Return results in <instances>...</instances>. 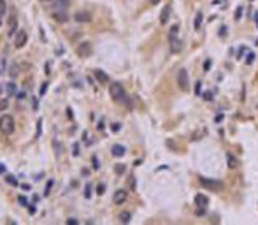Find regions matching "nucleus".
Returning <instances> with one entry per match:
<instances>
[{"label":"nucleus","mask_w":258,"mask_h":225,"mask_svg":"<svg viewBox=\"0 0 258 225\" xmlns=\"http://www.w3.org/2000/svg\"><path fill=\"white\" fill-rule=\"evenodd\" d=\"M109 93H111V97L114 102H118V104H123L125 102L126 105H132V102H128V97H126L125 90H123V86L119 83H112L109 86Z\"/></svg>","instance_id":"f257e3e1"},{"label":"nucleus","mask_w":258,"mask_h":225,"mask_svg":"<svg viewBox=\"0 0 258 225\" xmlns=\"http://www.w3.org/2000/svg\"><path fill=\"white\" fill-rule=\"evenodd\" d=\"M198 181H200V185H202L204 188L213 190V192L223 190V181H220V179H211V178H204V176H200Z\"/></svg>","instance_id":"f03ea898"},{"label":"nucleus","mask_w":258,"mask_h":225,"mask_svg":"<svg viewBox=\"0 0 258 225\" xmlns=\"http://www.w3.org/2000/svg\"><path fill=\"white\" fill-rule=\"evenodd\" d=\"M0 130L4 134H11L14 130V120L11 114H2L0 116Z\"/></svg>","instance_id":"7ed1b4c3"},{"label":"nucleus","mask_w":258,"mask_h":225,"mask_svg":"<svg viewBox=\"0 0 258 225\" xmlns=\"http://www.w3.org/2000/svg\"><path fill=\"white\" fill-rule=\"evenodd\" d=\"M177 86H179V90H183V91H186L190 88V77H188L186 69H181L177 72Z\"/></svg>","instance_id":"20e7f679"},{"label":"nucleus","mask_w":258,"mask_h":225,"mask_svg":"<svg viewBox=\"0 0 258 225\" xmlns=\"http://www.w3.org/2000/svg\"><path fill=\"white\" fill-rule=\"evenodd\" d=\"M169 39H170V51L172 53H181L183 49V41L177 37V35H169Z\"/></svg>","instance_id":"39448f33"},{"label":"nucleus","mask_w":258,"mask_h":225,"mask_svg":"<svg viewBox=\"0 0 258 225\" xmlns=\"http://www.w3.org/2000/svg\"><path fill=\"white\" fill-rule=\"evenodd\" d=\"M51 16H53V20L58 21V23H65V21H69V13H67V9H55Z\"/></svg>","instance_id":"423d86ee"},{"label":"nucleus","mask_w":258,"mask_h":225,"mask_svg":"<svg viewBox=\"0 0 258 225\" xmlns=\"http://www.w3.org/2000/svg\"><path fill=\"white\" fill-rule=\"evenodd\" d=\"M27 41H28V34L25 32V30H20V32L16 34V37H14V46L20 49V48H23V46L27 44Z\"/></svg>","instance_id":"0eeeda50"},{"label":"nucleus","mask_w":258,"mask_h":225,"mask_svg":"<svg viewBox=\"0 0 258 225\" xmlns=\"http://www.w3.org/2000/svg\"><path fill=\"white\" fill-rule=\"evenodd\" d=\"M170 13H172V7H170V4L163 6V9H162V13H160V23H162V25L169 23V20H170Z\"/></svg>","instance_id":"6e6552de"},{"label":"nucleus","mask_w":258,"mask_h":225,"mask_svg":"<svg viewBox=\"0 0 258 225\" xmlns=\"http://www.w3.org/2000/svg\"><path fill=\"white\" fill-rule=\"evenodd\" d=\"M77 55L90 56L91 55V44L90 42H81V46H77Z\"/></svg>","instance_id":"1a4fd4ad"},{"label":"nucleus","mask_w":258,"mask_h":225,"mask_svg":"<svg viewBox=\"0 0 258 225\" xmlns=\"http://www.w3.org/2000/svg\"><path fill=\"white\" fill-rule=\"evenodd\" d=\"M126 197H128L126 190H116V192H114V197H112V201H114V204H123L126 201Z\"/></svg>","instance_id":"9d476101"},{"label":"nucleus","mask_w":258,"mask_h":225,"mask_svg":"<svg viewBox=\"0 0 258 225\" xmlns=\"http://www.w3.org/2000/svg\"><path fill=\"white\" fill-rule=\"evenodd\" d=\"M93 76L97 77V81L100 84H105V83H109V76L105 74L104 70H100V69H95L93 70Z\"/></svg>","instance_id":"9b49d317"},{"label":"nucleus","mask_w":258,"mask_h":225,"mask_svg":"<svg viewBox=\"0 0 258 225\" xmlns=\"http://www.w3.org/2000/svg\"><path fill=\"white\" fill-rule=\"evenodd\" d=\"M76 21H79V23H90L91 21V16H90V13H81V11H79V13L76 14Z\"/></svg>","instance_id":"f8f14e48"},{"label":"nucleus","mask_w":258,"mask_h":225,"mask_svg":"<svg viewBox=\"0 0 258 225\" xmlns=\"http://www.w3.org/2000/svg\"><path fill=\"white\" fill-rule=\"evenodd\" d=\"M112 155H114V157H116V158H119V157H123V155L126 153V149H125V146H121V144H114V146H112Z\"/></svg>","instance_id":"ddd939ff"},{"label":"nucleus","mask_w":258,"mask_h":225,"mask_svg":"<svg viewBox=\"0 0 258 225\" xmlns=\"http://www.w3.org/2000/svg\"><path fill=\"white\" fill-rule=\"evenodd\" d=\"M227 165H228L230 169H235L239 165V160L232 153H227Z\"/></svg>","instance_id":"4468645a"},{"label":"nucleus","mask_w":258,"mask_h":225,"mask_svg":"<svg viewBox=\"0 0 258 225\" xmlns=\"http://www.w3.org/2000/svg\"><path fill=\"white\" fill-rule=\"evenodd\" d=\"M202 23H204V14L198 11V13L195 14V21H193V28L195 30H200V27H202Z\"/></svg>","instance_id":"2eb2a0df"},{"label":"nucleus","mask_w":258,"mask_h":225,"mask_svg":"<svg viewBox=\"0 0 258 225\" xmlns=\"http://www.w3.org/2000/svg\"><path fill=\"white\" fill-rule=\"evenodd\" d=\"M16 30H18V20L13 16V18L9 20V37L16 34Z\"/></svg>","instance_id":"dca6fc26"},{"label":"nucleus","mask_w":258,"mask_h":225,"mask_svg":"<svg viewBox=\"0 0 258 225\" xmlns=\"http://www.w3.org/2000/svg\"><path fill=\"white\" fill-rule=\"evenodd\" d=\"M69 0H53V7L55 9H69Z\"/></svg>","instance_id":"f3484780"},{"label":"nucleus","mask_w":258,"mask_h":225,"mask_svg":"<svg viewBox=\"0 0 258 225\" xmlns=\"http://www.w3.org/2000/svg\"><path fill=\"white\" fill-rule=\"evenodd\" d=\"M195 202H197V206H204V208H205L207 202H209V199H207L205 195H200V194H198V195L195 197Z\"/></svg>","instance_id":"a211bd4d"},{"label":"nucleus","mask_w":258,"mask_h":225,"mask_svg":"<svg viewBox=\"0 0 258 225\" xmlns=\"http://www.w3.org/2000/svg\"><path fill=\"white\" fill-rule=\"evenodd\" d=\"M132 220V213L130 211H123L121 215H119V222H123V223H128Z\"/></svg>","instance_id":"6ab92c4d"},{"label":"nucleus","mask_w":258,"mask_h":225,"mask_svg":"<svg viewBox=\"0 0 258 225\" xmlns=\"http://www.w3.org/2000/svg\"><path fill=\"white\" fill-rule=\"evenodd\" d=\"M5 181L11 185V186H20V183H18V178L16 176H13V174H7L5 176Z\"/></svg>","instance_id":"aec40b11"},{"label":"nucleus","mask_w":258,"mask_h":225,"mask_svg":"<svg viewBox=\"0 0 258 225\" xmlns=\"http://www.w3.org/2000/svg\"><path fill=\"white\" fill-rule=\"evenodd\" d=\"M7 13V2L5 0H0V18H4Z\"/></svg>","instance_id":"412c9836"},{"label":"nucleus","mask_w":258,"mask_h":225,"mask_svg":"<svg viewBox=\"0 0 258 225\" xmlns=\"http://www.w3.org/2000/svg\"><path fill=\"white\" fill-rule=\"evenodd\" d=\"M5 69H7V60L5 58H0V76L5 74Z\"/></svg>","instance_id":"4be33fe9"},{"label":"nucleus","mask_w":258,"mask_h":225,"mask_svg":"<svg viewBox=\"0 0 258 225\" xmlns=\"http://www.w3.org/2000/svg\"><path fill=\"white\" fill-rule=\"evenodd\" d=\"M242 13H244V7L239 6L237 9H235V21H239L241 18H242Z\"/></svg>","instance_id":"5701e85b"},{"label":"nucleus","mask_w":258,"mask_h":225,"mask_svg":"<svg viewBox=\"0 0 258 225\" xmlns=\"http://www.w3.org/2000/svg\"><path fill=\"white\" fill-rule=\"evenodd\" d=\"M91 197V183H86L84 186V199H90Z\"/></svg>","instance_id":"b1692460"},{"label":"nucleus","mask_w":258,"mask_h":225,"mask_svg":"<svg viewBox=\"0 0 258 225\" xmlns=\"http://www.w3.org/2000/svg\"><path fill=\"white\" fill-rule=\"evenodd\" d=\"M53 146H55L56 157H62V144H60V142H58V141H55V142H53Z\"/></svg>","instance_id":"393cba45"},{"label":"nucleus","mask_w":258,"mask_h":225,"mask_svg":"<svg viewBox=\"0 0 258 225\" xmlns=\"http://www.w3.org/2000/svg\"><path fill=\"white\" fill-rule=\"evenodd\" d=\"M7 93H9V95H16V84L14 83L7 84Z\"/></svg>","instance_id":"a878e982"},{"label":"nucleus","mask_w":258,"mask_h":225,"mask_svg":"<svg viewBox=\"0 0 258 225\" xmlns=\"http://www.w3.org/2000/svg\"><path fill=\"white\" fill-rule=\"evenodd\" d=\"M253 62H255V53H251V51H249V53H248V56H246V63H248V65H251Z\"/></svg>","instance_id":"bb28decb"},{"label":"nucleus","mask_w":258,"mask_h":225,"mask_svg":"<svg viewBox=\"0 0 258 225\" xmlns=\"http://www.w3.org/2000/svg\"><path fill=\"white\" fill-rule=\"evenodd\" d=\"M9 74H11V76H18V65H16V63H13V65H11V69H9Z\"/></svg>","instance_id":"cd10ccee"},{"label":"nucleus","mask_w":258,"mask_h":225,"mask_svg":"<svg viewBox=\"0 0 258 225\" xmlns=\"http://www.w3.org/2000/svg\"><path fill=\"white\" fill-rule=\"evenodd\" d=\"M18 202H20L21 206H28V201H27V197H25V195H20V197H18Z\"/></svg>","instance_id":"c85d7f7f"},{"label":"nucleus","mask_w":258,"mask_h":225,"mask_svg":"<svg viewBox=\"0 0 258 225\" xmlns=\"http://www.w3.org/2000/svg\"><path fill=\"white\" fill-rule=\"evenodd\" d=\"M114 171H116V174H123V172H125V165H121V164H119V165L114 167Z\"/></svg>","instance_id":"c756f323"},{"label":"nucleus","mask_w":258,"mask_h":225,"mask_svg":"<svg viewBox=\"0 0 258 225\" xmlns=\"http://www.w3.org/2000/svg\"><path fill=\"white\" fill-rule=\"evenodd\" d=\"M104 192H105V185H104V183H100V185L97 186V194H98V195H102Z\"/></svg>","instance_id":"7c9ffc66"},{"label":"nucleus","mask_w":258,"mask_h":225,"mask_svg":"<svg viewBox=\"0 0 258 225\" xmlns=\"http://www.w3.org/2000/svg\"><path fill=\"white\" fill-rule=\"evenodd\" d=\"M205 215V208L204 206H198V209H197V216H204Z\"/></svg>","instance_id":"2f4dec72"},{"label":"nucleus","mask_w":258,"mask_h":225,"mask_svg":"<svg viewBox=\"0 0 258 225\" xmlns=\"http://www.w3.org/2000/svg\"><path fill=\"white\" fill-rule=\"evenodd\" d=\"M177 32H179V25H174V27L170 28V34L169 35H177Z\"/></svg>","instance_id":"473e14b6"},{"label":"nucleus","mask_w":258,"mask_h":225,"mask_svg":"<svg viewBox=\"0 0 258 225\" xmlns=\"http://www.w3.org/2000/svg\"><path fill=\"white\" fill-rule=\"evenodd\" d=\"M204 100L211 102V100H213V93H211V91H205V93H204Z\"/></svg>","instance_id":"72a5a7b5"},{"label":"nucleus","mask_w":258,"mask_h":225,"mask_svg":"<svg viewBox=\"0 0 258 225\" xmlns=\"http://www.w3.org/2000/svg\"><path fill=\"white\" fill-rule=\"evenodd\" d=\"M91 164H93V167H95V169H98V167H100V162H98V158H97V157H93V158H91Z\"/></svg>","instance_id":"f704fd0d"},{"label":"nucleus","mask_w":258,"mask_h":225,"mask_svg":"<svg viewBox=\"0 0 258 225\" xmlns=\"http://www.w3.org/2000/svg\"><path fill=\"white\" fill-rule=\"evenodd\" d=\"M111 128H112V132H119V130H121V125H119V123H112Z\"/></svg>","instance_id":"c9c22d12"},{"label":"nucleus","mask_w":258,"mask_h":225,"mask_svg":"<svg viewBox=\"0 0 258 225\" xmlns=\"http://www.w3.org/2000/svg\"><path fill=\"white\" fill-rule=\"evenodd\" d=\"M195 86H197V88H195V93H197V95H200V90H202V83L198 81V83H197Z\"/></svg>","instance_id":"e433bc0d"},{"label":"nucleus","mask_w":258,"mask_h":225,"mask_svg":"<svg viewBox=\"0 0 258 225\" xmlns=\"http://www.w3.org/2000/svg\"><path fill=\"white\" fill-rule=\"evenodd\" d=\"M72 149H74V157H77V155H79V144L74 142V148H72Z\"/></svg>","instance_id":"4c0bfd02"},{"label":"nucleus","mask_w":258,"mask_h":225,"mask_svg":"<svg viewBox=\"0 0 258 225\" xmlns=\"http://www.w3.org/2000/svg\"><path fill=\"white\" fill-rule=\"evenodd\" d=\"M55 185V181H48V185H46V195L49 194V190H51V186Z\"/></svg>","instance_id":"58836bf2"},{"label":"nucleus","mask_w":258,"mask_h":225,"mask_svg":"<svg viewBox=\"0 0 258 225\" xmlns=\"http://www.w3.org/2000/svg\"><path fill=\"white\" fill-rule=\"evenodd\" d=\"M209 69H211V60H205V63H204V70L207 72Z\"/></svg>","instance_id":"ea45409f"},{"label":"nucleus","mask_w":258,"mask_h":225,"mask_svg":"<svg viewBox=\"0 0 258 225\" xmlns=\"http://www.w3.org/2000/svg\"><path fill=\"white\" fill-rule=\"evenodd\" d=\"M246 51H248V49H246L244 46H242V48H239V58H242V55H244Z\"/></svg>","instance_id":"a19ab883"},{"label":"nucleus","mask_w":258,"mask_h":225,"mask_svg":"<svg viewBox=\"0 0 258 225\" xmlns=\"http://www.w3.org/2000/svg\"><path fill=\"white\" fill-rule=\"evenodd\" d=\"M225 34H227V27H221L220 28V37H225Z\"/></svg>","instance_id":"79ce46f5"},{"label":"nucleus","mask_w":258,"mask_h":225,"mask_svg":"<svg viewBox=\"0 0 258 225\" xmlns=\"http://www.w3.org/2000/svg\"><path fill=\"white\" fill-rule=\"evenodd\" d=\"M221 120H223V114H218V116H216V120H214V121H216V123H220V121H221Z\"/></svg>","instance_id":"37998d69"},{"label":"nucleus","mask_w":258,"mask_h":225,"mask_svg":"<svg viewBox=\"0 0 258 225\" xmlns=\"http://www.w3.org/2000/svg\"><path fill=\"white\" fill-rule=\"evenodd\" d=\"M4 172H5V165H4V164H0V174H4Z\"/></svg>","instance_id":"c03bdc74"},{"label":"nucleus","mask_w":258,"mask_h":225,"mask_svg":"<svg viewBox=\"0 0 258 225\" xmlns=\"http://www.w3.org/2000/svg\"><path fill=\"white\" fill-rule=\"evenodd\" d=\"M67 222H69V223H79V222H77V220H74V218H69Z\"/></svg>","instance_id":"a18cd8bd"},{"label":"nucleus","mask_w":258,"mask_h":225,"mask_svg":"<svg viewBox=\"0 0 258 225\" xmlns=\"http://www.w3.org/2000/svg\"><path fill=\"white\" fill-rule=\"evenodd\" d=\"M20 186H21L23 190H30V185H20Z\"/></svg>","instance_id":"49530a36"},{"label":"nucleus","mask_w":258,"mask_h":225,"mask_svg":"<svg viewBox=\"0 0 258 225\" xmlns=\"http://www.w3.org/2000/svg\"><path fill=\"white\" fill-rule=\"evenodd\" d=\"M255 21H256V25H258V11H256V14H255Z\"/></svg>","instance_id":"de8ad7c7"},{"label":"nucleus","mask_w":258,"mask_h":225,"mask_svg":"<svg viewBox=\"0 0 258 225\" xmlns=\"http://www.w3.org/2000/svg\"><path fill=\"white\" fill-rule=\"evenodd\" d=\"M158 2H160V0H151V4H158Z\"/></svg>","instance_id":"09e8293b"},{"label":"nucleus","mask_w":258,"mask_h":225,"mask_svg":"<svg viewBox=\"0 0 258 225\" xmlns=\"http://www.w3.org/2000/svg\"><path fill=\"white\" fill-rule=\"evenodd\" d=\"M213 4H220V0H213Z\"/></svg>","instance_id":"8fccbe9b"},{"label":"nucleus","mask_w":258,"mask_h":225,"mask_svg":"<svg viewBox=\"0 0 258 225\" xmlns=\"http://www.w3.org/2000/svg\"><path fill=\"white\" fill-rule=\"evenodd\" d=\"M41 2H53V0H41Z\"/></svg>","instance_id":"3c124183"}]
</instances>
